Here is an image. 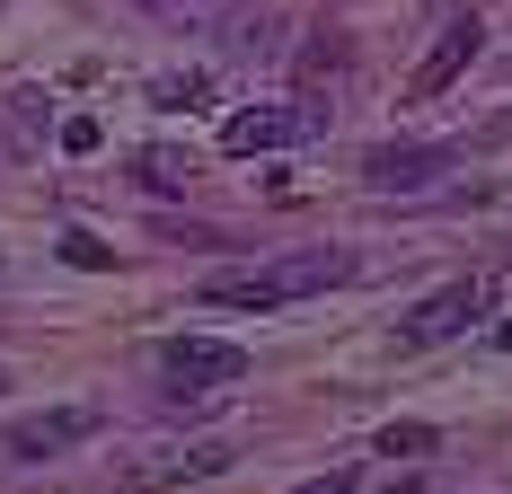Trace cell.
Instances as JSON below:
<instances>
[{"instance_id": "cell-6", "label": "cell", "mask_w": 512, "mask_h": 494, "mask_svg": "<svg viewBox=\"0 0 512 494\" xmlns=\"http://www.w3.org/2000/svg\"><path fill=\"white\" fill-rule=\"evenodd\" d=\"M327 115L318 106H256V115H230L221 124V150L230 159H256V150H292V142H309Z\"/></svg>"}, {"instance_id": "cell-15", "label": "cell", "mask_w": 512, "mask_h": 494, "mask_svg": "<svg viewBox=\"0 0 512 494\" xmlns=\"http://www.w3.org/2000/svg\"><path fill=\"white\" fill-rule=\"evenodd\" d=\"M292 494H354V468H327V477H309V486H292Z\"/></svg>"}, {"instance_id": "cell-5", "label": "cell", "mask_w": 512, "mask_h": 494, "mask_svg": "<svg viewBox=\"0 0 512 494\" xmlns=\"http://www.w3.org/2000/svg\"><path fill=\"white\" fill-rule=\"evenodd\" d=\"M89 433H98V406H45V415H18V424L0 433V450L36 468V459H62V450H80Z\"/></svg>"}, {"instance_id": "cell-16", "label": "cell", "mask_w": 512, "mask_h": 494, "mask_svg": "<svg viewBox=\"0 0 512 494\" xmlns=\"http://www.w3.org/2000/svg\"><path fill=\"white\" fill-rule=\"evenodd\" d=\"M151 9H168V18H177V9H186V18H195V9H212V0H151Z\"/></svg>"}, {"instance_id": "cell-10", "label": "cell", "mask_w": 512, "mask_h": 494, "mask_svg": "<svg viewBox=\"0 0 512 494\" xmlns=\"http://www.w3.org/2000/svg\"><path fill=\"white\" fill-rule=\"evenodd\" d=\"M433 442H442L433 424H389V433H380V459H424Z\"/></svg>"}, {"instance_id": "cell-14", "label": "cell", "mask_w": 512, "mask_h": 494, "mask_svg": "<svg viewBox=\"0 0 512 494\" xmlns=\"http://www.w3.org/2000/svg\"><path fill=\"white\" fill-rule=\"evenodd\" d=\"M62 150H98V115H71L62 124Z\"/></svg>"}, {"instance_id": "cell-8", "label": "cell", "mask_w": 512, "mask_h": 494, "mask_svg": "<svg viewBox=\"0 0 512 494\" xmlns=\"http://www.w3.org/2000/svg\"><path fill=\"white\" fill-rule=\"evenodd\" d=\"M230 442H195V450H142L133 459V486H177V477H221Z\"/></svg>"}, {"instance_id": "cell-18", "label": "cell", "mask_w": 512, "mask_h": 494, "mask_svg": "<svg viewBox=\"0 0 512 494\" xmlns=\"http://www.w3.org/2000/svg\"><path fill=\"white\" fill-rule=\"evenodd\" d=\"M0 389H9V371H0Z\"/></svg>"}, {"instance_id": "cell-3", "label": "cell", "mask_w": 512, "mask_h": 494, "mask_svg": "<svg viewBox=\"0 0 512 494\" xmlns=\"http://www.w3.org/2000/svg\"><path fill=\"white\" fill-rule=\"evenodd\" d=\"M486 309H495V274H468V283H451V292L415 300L407 318H398V345H451V336H468Z\"/></svg>"}, {"instance_id": "cell-4", "label": "cell", "mask_w": 512, "mask_h": 494, "mask_svg": "<svg viewBox=\"0 0 512 494\" xmlns=\"http://www.w3.org/2000/svg\"><path fill=\"white\" fill-rule=\"evenodd\" d=\"M451 168H460L451 142H380L362 159V186H371V195H424V186L451 177Z\"/></svg>"}, {"instance_id": "cell-1", "label": "cell", "mask_w": 512, "mask_h": 494, "mask_svg": "<svg viewBox=\"0 0 512 494\" xmlns=\"http://www.w3.org/2000/svg\"><path fill=\"white\" fill-rule=\"evenodd\" d=\"M345 274H354L345 247H292V256L248 265V274H212L204 300L212 309H283V300H309V292H327V283H345Z\"/></svg>"}, {"instance_id": "cell-2", "label": "cell", "mask_w": 512, "mask_h": 494, "mask_svg": "<svg viewBox=\"0 0 512 494\" xmlns=\"http://www.w3.org/2000/svg\"><path fill=\"white\" fill-rule=\"evenodd\" d=\"M248 380V353L221 345V336H177L159 345V406H212L221 389Z\"/></svg>"}, {"instance_id": "cell-12", "label": "cell", "mask_w": 512, "mask_h": 494, "mask_svg": "<svg viewBox=\"0 0 512 494\" xmlns=\"http://www.w3.org/2000/svg\"><path fill=\"white\" fill-rule=\"evenodd\" d=\"M204 98V71H168V80H151V106H195Z\"/></svg>"}, {"instance_id": "cell-7", "label": "cell", "mask_w": 512, "mask_h": 494, "mask_svg": "<svg viewBox=\"0 0 512 494\" xmlns=\"http://www.w3.org/2000/svg\"><path fill=\"white\" fill-rule=\"evenodd\" d=\"M477 45H486V36H477V18H451V27H442V36H433V53H424V62H415V98H442V89H451V80H460L468 62H477Z\"/></svg>"}, {"instance_id": "cell-9", "label": "cell", "mask_w": 512, "mask_h": 494, "mask_svg": "<svg viewBox=\"0 0 512 494\" xmlns=\"http://www.w3.org/2000/svg\"><path fill=\"white\" fill-rule=\"evenodd\" d=\"M133 177H142L151 195H186L195 159H186V150H168V142H151V150H133Z\"/></svg>"}, {"instance_id": "cell-13", "label": "cell", "mask_w": 512, "mask_h": 494, "mask_svg": "<svg viewBox=\"0 0 512 494\" xmlns=\"http://www.w3.org/2000/svg\"><path fill=\"white\" fill-rule=\"evenodd\" d=\"M62 256H71L80 274H106V265H115V247H106V239H89V230H71V239H62Z\"/></svg>"}, {"instance_id": "cell-17", "label": "cell", "mask_w": 512, "mask_h": 494, "mask_svg": "<svg viewBox=\"0 0 512 494\" xmlns=\"http://www.w3.org/2000/svg\"><path fill=\"white\" fill-rule=\"evenodd\" d=\"M495 345H504V353H512V318H504V327H495Z\"/></svg>"}, {"instance_id": "cell-11", "label": "cell", "mask_w": 512, "mask_h": 494, "mask_svg": "<svg viewBox=\"0 0 512 494\" xmlns=\"http://www.w3.org/2000/svg\"><path fill=\"white\" fill-rule=\"evenodd\" d=\"M230 53H274V18L256 9V18H230V36H221Z\"/></svg>"}]
</instances>
